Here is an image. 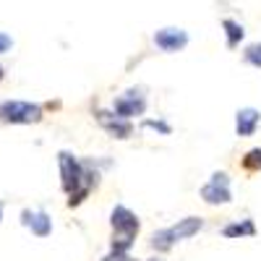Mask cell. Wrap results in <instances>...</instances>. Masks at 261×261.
I'll return each mask as SVG.
<instances>
[{"label": "cell", "mask_w": 261, "mask_h": 261, "mask_svg": "<svg viewBox=\"0 0 261 261\" xmlns=\"http://www.w3.org/2000/svg\"><path fill=\"white\" fill-rule=\"evenodd\" d=\"M139 232H141L139 214L125 204H115L110 209V251L130 253L136 246Z\"/></svg>", "instance_id": "cell-1"}, {"label": "cell", "mask_w": 261, "mask_h": 261, "mask_svg": "<svg viewBox=\"0 0 261 261\" xmlns=\"http://www.w3.org/2000/svg\"><path fill=\"white\" fill-rule=\"evenodd\" d=\"M45 118V107L27 99L0 102V123L3 125H37Z\"/></svg>", "instance_id": "cell-2"}, {"label": "cell", "mask_w": 261, "mask_h": 261, "mask_svg": "<svg viewBox=\"0 0 261 261\" xmlns=\"http://www.w3.org/2000/svg\"><path fill=\"white\" fill-rule=\"evenodd\" d=\"M199 199L206 206H230L235 201L232 199V178H230V172L214 170L209 175V180L199 188Z\"/></svg>", "instance_id": "cell-3"}, {"label": "cell", "mask_w": 261, "mask_h": 261, "mask_svg": "<svg viewBox=\"0 0 261 261\" xmlns=\"http://www.w3.org/2000/svg\"><path fill=\"white\" fill-rule=\"evenodd\" d=\"M58 170H60V188L65 196L76 193L84 186V160L73 151H58Z\"/></svg>", "instance_id": "cell-4"}, {"label": "cell", "mask_w": 261, "mask_h": 261, "mask_svg": "<svg viewBox=\"0 0 261 261\" xmlns=\"http://www.w3.org/2000/svg\"><path fill=\"white\" fill-rule=\"evenodd\" d=\"M146 107H149V99L144 94L141 86H134V89H125L123 94H118L110 105V110L123 118V120H130L134 123L136 118H144L146 115Z\"/></svg>", "instance_id": "cell-5"}, {"label": "cell", "mask_w": 261, "mask_h": 261, "mask_svg": "<svg viewBox=\"0 0 261 261\" xmlns=\"http://www.w3.org/2000/svg\"><path fill=\"white\" fill-rule=\"evenodd\" d=\"M94 120L99 123V128L105 130L110 139H118V141H128L130 136L136 134V125L130 123V120H123V118H118L113 110H94Z\"/></svg>", "instance_id": "cell-6"}, {"label": "cell", "mask_w": 261, "mask_h": 261, "mask_svg": "<svg viewBox=\"0 0 261 261\" xmlns=\"http://www.w3.org/2000/svg\"><path fill=\"white\" fill-rule=\"evenodd\" d=\"M154 45L157 50L162 53H180L188 47V32L186 29H178V27H165V29H157L154 32Z\"/></svg>", "instance_id": "cell-7"}, {"label": "cell", "mask_w": 261, "mask_h": 261, "mask_svg": "<svg viewBox=\"0 0 261 261\" xmlns=\"http://www.w3.org/2000/svg\"><path fill=\"white\" fill-rule=\"evenodd\" d=\"M21 225L34 238H42V241L53 235V217L45 209H24L21 212Z\"/></svg>", "instance_id": "cell-8"}, {"label": "cell", "mask_w": 261, "mask_h": 261, "mask_svg": "<svg viewBox=\"0 0 261 261\" xmlns=\"http://www.w3.org/2000/svg\"><path fill=\"white\" fill-rule=\"evenodd\" d=\"M261 128V110L258 107H241L235 113V136L238 139H251Z\"/></svg>", "instance_id": "cell-9"}, {"label": "cell", "mask_w": 261, "mask_h": 261, "mask_svg": "<svg viewBox=\"0 0 261 261\" xmlns=\"http://www.w3.org/2000/svg\"><path fill=\"white\" fill-rule=\"evenodd\" d=\"M204 227H206V220H204V217H199V214H188V217H183V220H178L175 225H170V230H172V235H175L178 243L196 238Z\"/></svg>", "instance_id": "cell-10"}, {"label": "cell", "mask_w": 261, "mask_h": 261, "mask_svg": "<svg viewBox=\"0 0 261 261\" xmlns=\"http://www.w3.org/2000/svg\"><path fill=\"white\" fill-rule=\"evenodd\" d=\"M222 238H227V241H241V238H253L258 232L256 222L251 220V217H243V220H232L227 225H222Z\"/></svg>", "instance_id": "cell-11"}, {"label": "cell", "mask_w": 261, "mask_h": 261, "mask_svg": "<svg viewBox=\"0 0 261 261\" xmlns=\"http://www.w3.org/2000/svg\"><path fill=\"white\" fill-rule=\"evenodd\" d=\"M149 248H151V253L154 256H165V253H170L172 248L178 246V241H175V235H172V230L170 227H160V230H154L149 235Z\"/></svg>", "instance_id": "cell-12"}, {"label": "cell", "mask_w": 261, "mask_h": 261, "mask_svg": "<svg viewBox=\"0 0 261 261\" xmlns=\"http://www.w3.org/2000/svg\"><path fill=\"white\" fill-rule=\"evenodd\" d=\"M241 170L246 172V175H256V172H261V146L248 149L246 154L241 157Z\"/></svg>", "instance_id": "cell-13"}, {"label": "cell", "mask_w": 261, "mask_h": 261, "mask_svg": "<svg viewBox=\"0 0 261 261\" xmlns=\"http://www.w3.org/2000/svg\"><path fill=\"white\" fill-rule=\"evenodd\" d=\"M222 27H225V34H227V47H230V50H235V47L243 42L246 29H243L241 24H238V21H232V18H225V21H222Z\"/></svg>", "instance_id": "cell-14"}, {"label": "cell", "mask_w": 261, "mask_h": 261, "mask_svg": "<svg viewBox=\"0 0 261 261\" xmlns=\"http://www.w3.org/2000/svg\"><path fill=\"white\" fill-rule=\"evenodd\" d=\"M141 128L144 130H154L160 136H170L172 134V125L165 118H141Z\"/></svg>", "instance_id": "cell-15"}, {"label": "cell", "mask_w": 261, "mask_h": 261, "mask_svg": "<svg viewBox=\"0 0 261 261\" xmlns=\"http://www.w3.org/2000/svg\"><path fill=\"white\" fill-rule=\"evenodd\" d=\"M243 60L248 65H253V68H261V42H253V45H248L243 50Z\"/></svg>", "instance_id": "cell-16"}, {"label": "cell", "mask_w": 261, "mask_h": 261, "mask_svg": "<svg viewBox=\"0 0 261 261\" xmlns=\"http://www.w3.org/2000/svg\"><path fill=\"white\" fill-rule=\"evenodd\" d=\"M99 261H141V258H134L130 253H120V251H107Z\"/></svg>", "instance_id": "cell-17"}, {"label": "cell", "mask_w": 261, "mask_h": 261, "mask_svg": "<svg viewBox=\"0 0 261 261\" xmlns=\"http://www.w3.org/2000/svg\"><path fill=\"white\" fill-rule=\"evenodd\" d=\"M11 47H13V39H11L6 32H0V55H6Z\"/></svg>", "instance_id": "cell-18"}, {"label": "cell", "mask_w": 261, "mask_h": 261, "mask_svg": "<svg viewBox=\"0 0 261 261\" xmlns=\"http://www.w3.org/2000/svg\"><path fill=\"white\" fill-rule=\"evenodd\" d=\"M141 261H167V258H165V256H154V253H151L149 258H141Z\"/></svg>", "instance_id": "cell-19"}, {"label": "cell", "mask_w": 261, "mask_h": 261, "mask_svg": "<svg viewBox=\"0 0 261 261\" xmlns=\"http://www.w3.org/2000/svg\"><path fill=\"white\" fill-rule=\"evenodd\" d=\"M6 79V71H3V65H0V81H3Z\"/></svg>", "instance_id": "cell-20"}, {"label": "cell", "mask_w": 261, "mask_h": 261, "mask_svg": "<svg viewBox=\"0 0 261 261\" xmlns=\"http://www.w3.org/2000/svg\"><path fill=\"white\" fill-rule=\"evenodd\" d=\"M0 220H3V201H0Z\"/></svg>", "instance_id": "cell-21"}]
</instances>
